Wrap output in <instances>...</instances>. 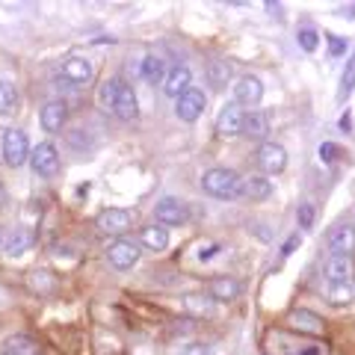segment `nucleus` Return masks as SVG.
<instances>
[{"instance_id": "nucleus-1", "label": "nucleus", "mask_w": 355, "mask_h": 355, "mask_svg": "<svg viewBox=\"0 0 355 355\" xmlns=\"http://www.w3.org/2000/svg\"><path fill=\"white\" fill-rule=\"evenodd\" d=\"M240 184L243 178L234 172V169H207L202 175V187L207 196L214 198H240Z\"/></svg>"}, {"instance_id": "nucleus-2", "label": "nucleus", "mask_w": 355, "mask_h": 355, "mask_svg": "<svg viewBox=\"0 0 355 355\" xmlns=\"http://www.w3.org/2000/svg\"><path fill=\"white\" fill-rule=\"evenodd\" d=\"M0 151H3L6 166H12V169H18V166L30 157L27 133H24V130H18V128L3 130V139H0Z\"/></svg>"}, {"instance_id": "nucleus-3", "label": "nucleus", "mask_w": 355, "mask_h": 355, "mask_svg": "<svg viewBox=\"0 0 355 355\" xmlns=\"http://www.w3.org/2000/svg\"><path fill=\"white\" fill-rule=\"evenodd\" d=\"M30 163H33V172L36 175L53 178L60 172V151L53 148V142H39L36 151L30 154Z\"/></svg>"}, {"instance_id": "nucleus-4", "label": "nucleus", "mask_w": 355, "mask_h": 355, "mask_svg": "<svg viewBox=\"0 0 355 355\" xmlns=\"http://www.w3.org/2000/svg\"><path fill=\"white\" fill-rule=\"evenodd\" d=\"M243 121H246L243 107L231 101V104H225V107L219 110V116H216V133H219V137H225V139L240 137V133H243Z\"/></svg>"}, {"instance_id": "nucleus-5", "label": "nucleus", "mask_w": 355, "mask_h": 355, "mask_svg": "<svg viewBox=\"0 0 355 355\" xmlns=\"http://www.w3.org/2000/svg\"><path fill=\"white\" fill-rule=\"evenodd\" d=\"M154 219L160 222V225H187V219H190V210L181 198H160V205L154 207Z\"/></svg>"}, {"instance_id": "nucleus-6", "label": "nucleus", "mask_w": 355, "mask_h": 355, "mask_svg": "<svg viewBox=\"0 0 355 355\" xmlns=\"http://www.w3.org/2000/svg\"><path fill=\"white\" fill-rule=\"evenodd\" d=\"M205 104H207L205 92H198V89H193V86H190L181 98H178L175 113H178V119H181V121H196V119H202Z\"/></svg>"}, {"instance_id": "nucleus-7", "label": "nucleus", "mask_w": 355, "mask_h": 355, "mask_svg": "<svg viewBox=\"0 0 355 355\" xmlns=\"http://www.w3.org/2000/svg\"><path fill=\"white\" fill-rule=\"evenodd\" d=\"M113 113L121 119V121H130L139 116V104H137V92H133V86L119 80V89H116V98H113Z\"/></svg>"}, {"instance_id": "nucleus-8", "label": "nucleus", "mask_w": 355, "mask_h": 355, "mask_svg": "<svg viewBox=\"0 0 355 355\" xmlns=\"http://www.w3.org/2000/svg\"><path fill=\"white\" fill-rule=\"evenodd\" d=\"M258 166L266 175H279L287 166V151L279 146V142H263L258 148Z\"/></svg>"}, {"instance_id": "nucleus-9", "label": "nucleus", "mask_w": 355, "mask_h": 355, "mask_svg": "<svg viewBox=\"0 0 355 355\" xmlns=\"http://www.w3.org/2000/svg\"><path fill=\"white\" fill-rule=\"evenodd\" d=\"M261 98H263V83L258 80V77H240V80L234 83V104L240 107H254V104H261Z\"/></svg>"}, {"instance_id": "nucleus-10", "label": "nucleus", "mask_w": 355, "mask_h": 355, "mask_svg": "<svg viewBox=\"0 0 355 355\" xmlns=\"http://www.w3.org/2000/svg\"><path fill=\"white\" fill-rule=\"evenodd\" d=\"M329 249L331 254H340V258H349L355 252V228L347 225V222H340L329 231Z\"/></svg>"}, {"instance_id": "nucleus-11", "label": "nucleus", "mask_w": 355, "mask_h": 355, "mask_svg": "<svg viewBox=\"0 0 355 355\" xmlns=\"http://www.w3.org/2000/svg\"><path fill=\"white\" fill-rule=\"evenodd\" d=\"M98 228L104 231V234H125V231L130 228V214L121 207H107L98 214Z\"/></svg>"}, {"instance_id": "nucleus-12", "label": "nucleus", "mask_w": 355, "mask_h": 355, "mask_svg": "<svg viewBox=\"0 0 355 355\" xmlns=\"http://www.w3.org/2000/svg\"><path fill=\"white\" fill-rule=\"evenodd\" d=\"M107 254H110V263H113L116 270H130V266L139 261V246L133 240H116Z\"/></svg>"}, {"instance_id": "nucleus-13", "label": "nucleus", "mask_w": 355, "mask_h": 355, "mask_svg": "<svg viewBox=\"0 0 355 355\" xmlns=\"http://www.w3.org/2000/svg\"><path fill=\"white\" fill-rule=\"evenodd\" d=\"M190 83H193V74H190V69H187V65H175V69L166 71L163 92L178 101V98H181V95L187 92V89H190Z\"/></svg>"}, {"instance_id": "nucleus-14", "label": "nucleus", "mask_w": 355, "mask_h": 355, "mask_svg": "<svg viewBox=\"0 0 355 355\" xmlns=\"http://www.w3.org/2000/svg\"><path fill=\"white\" fill-rule=\"evenodd\" d=\"M287 326L296 329V331H305V335H323V320H320L314 311H305V308L291 311Z\"/></svg>"}, {"instance_id": "nucleus-15", "label": "nucleus", "mask_w": 355, "mask_h": 355, "mask_svg": "<svg viewBox=\"0 0 355 355\" xmlns=\"http://www.w3.org/2000/svg\"><path fill=\"white\" fill-rule=\"evenodd\" d=\"M65 119H69V107H65L62 101H48V104L42 107V116H39L42 128L48 130V133H57V130H62Z\"/></svg>"}, {"instance_id": "nucleus-16", "label": "nucleus", "mask_w": 355, "mask_h": 355, "mask_svg": "<svg viewBox=\"0 0 355 355\" xmlns=\"http://www.w3.org/2000/svg\"><path fill=\"white\" fill-rule=\"evenodd\" d=\"M62 77L77 83V86H86L89 80H92V62L83 60V57H69L62 62Z\"/></svg>"}, {"instance_id": "nucleus-17", "label": "nucleus", "mask_w": 355, "mask_h": 355, "mask_svg": "<svg viewBox=\"0 0 355 355\" xmlns=\"http://www.w3.org/2000/svg\"><path fill=\"white\" fill-rule=\"evenodd\" d=\"M184 311L196 320H207L216 314V302L207 293H187L184 296Z\"/></svg>"}, {"instance_id": "nucleus-18", "label": "nucleus", "mask_w": 355, "mask_h": 355, "mask_svg": "<svg viewBox=\"0 0 355 355\" xmlns=\"http://www.w3.org/2000/svg\"><path fill=\"white\" fill-rule=\"evenodd\" d=\"M240 196L249 198V202H266L272 196V184L266 178H246L240 184Z\"/></svg>"}, {"instance_id": "nucleus-19", "label": "nucleus", "mask_w": 355, "mask_h": 355, "mask_svg": "<svg viewBox=\"0 0 355 355\" xmlns=\"http://www.w3.org/2000/svg\"><path fill=\"white\" fill-rule=\"evenodd\" d=\"M326 299L335 308H349L355 302V287H352V282H329Z\"/></svg>"}, {"instance_id": "nucleus-20", "label": "nucleus", "mask_w": 355, "mask_h": 355, "mask_svg": "<svg viewBox=\"0 0 355 355\" xmlns=\"http://www.w3.org/2000/svg\"><path fill=\"white\" fill-rule=\"evenodd\" d=\"M237 293H240V284L234 279H214L207 287V296L214 302H231V299H237Z\"/></svg>"}, {"instance_id": "nucleus-21", "label": "nucleus", "mask_w": 355, "mask_h": 355, "mask_svg": "<svg viewBox=\"0 0 355 355\" xmlns=\"http://www.w3.org/2000/svg\"><path fill=\"white\" fill-rule=\"evenodd\" d=\"M142 246L151 249V252H163L166 246H169V231H166L163 225L142 228Z\"/></svg>"}, {"instance_id": "nucleus-22", "label": "nucleus", "mask_w": 355, "mask_h": 355, "mask_svg": "<svg viewBox=\"0 0 355 355\" xmlns=\"http://www.w3.org/2000/svg\"><path fill=\"white\" fill-rule=\"evenodd\" d=\"M352 275V263L349 258H340V254H331L326 261V279L329 282H349Z\"/></svg>"}, {"instance_id": "nucleus-23", "label": "nucleus", "mask_w": 355, "mask_h": 355, "mask_svg": "<svg viewBox=\"0 0 355 355\" xmlns=\"http://www.w3.org/2000/svg\"><path fill=\"white\" fill-rule=\"evenodd\" d=\"M30 246H33V231L30 228H15L12 234H9V240H6V252L12 254V258H21Z\"/></svg>"}, {"instance_id": "nucleus-24", "label": "nucleus", "mask_w": 355, "mask_h": 355, "mask_svg": "<svg viewBox=\"0 0 355 355\" xmlns=\"http://www.w3.org/2000/svg\"><path fill=\"white\" fill-rule=\"evenodd\" d=\"M36 352H39V343L30 335H12L3 347V355H36Z\"/></svg>"}, {"instance_id": "nucleus-25", "label": "nucleus", "mask_w": 355, "mask_h": 355, "mask_svg": "<svg viewBox=\"0 0 355 355\" xmlns=\"http://www.w3.org/2000/svg\"><path fill=\"white\" fill-rule=\"evenodd\" d=\"M266 130H270V119H266V113H249L246 121H243V133H246L249 139H263Z\"/></svg>"}, {"instance_id": "nucleus-26", "label": "nucleus", "mask_w": 355, "mask_h": 355, "mask_svg": "<svg viewBox=\"0 0 355 355\" xmlns=\"http://www.w3.org/2000/svg\"><path fill=\"white\" fill-rule=\"evenodd\" d=\"M207 80H210V86H214V89H222V86L231 80V62L214 60V62L207 65Z\"/></svg>"}, {"instance_id": "nucleus-27", "label": "nucleus", "mask_w": 355, "mask_h": 355, "mask_svg": "<svg viewBox=\"0 0 355 355\" xmlns=\"http://www.w3.org/2000/svg\"><path fill=\"white\" fill-rule=\"evenodd\" d=\"M355 92V51L349 53L347 65H343V74H340V89H338V101L349 98Z\"/></svg>"}, {"instance_id": "nucleus-28", "label": "nucleus", "mask_w": 355, "mask_h": 355, "mask_svg": "<svg viewBox=\"0 0 355 355\" xmlns=\"http://www.w3.org/2000/svg\"><path fill=\"white\" fill-rule=\"evenodd\" d=\"M142 77L148 83H163L166 80V65L160 57H146L142 60Z\"/></svg>"}, {"instance_id": "nucleus-29", "label": "nucleus", "mask_w": 355, "mask_h": 355, "mask_svg": "<svg viewBox=\"0 0 355 355\" xmlns=\"http://www.w3.org/2000/svg\"><path fill=\"white\" fill-rule=\"evenodd\" d=\"M18 107V89L9 80H0V116H9Z\"/></svg>"}, {"instance_id": "nucleus-30", "label": "nucleus", "mask_w": 355, "mask_h": 355, "mask_svg": "<svg viewBox=\"0 0 355 355\" xmlns=\"http://www.w3.org/2000/svg\"><path fill=\"white\" fill-rule=\"evenodd\" d=\"M296 42H299V48H302V51H317V30H311V27H302V30H299L296 33Z\"/></svg>"}, {"instance_id": "nucleus-31", "label": "nucleus", "mask_w": 355, "mask_h": 355, "mask_svg": "<svg viewBox=\"0 0 355 355\" xmlns=\"http://www.w3.org/2000/svg\"><path fill=\"white\" fill-rule=\"evenodd\" d=\"M116 89H119V77H110V80L101 86V92H98V98H101V107H104V110H110V107H113Z\"/></svg>"}, {"instance_id": "nucleus-32", "label": "nucleus", "mask_w": 355, "mask_h": 355, "mask_svg": "<svg viewBox=\"0 0 355 355\" xmlns=\"http://www.w3.org/2000/svg\"><path fill=\"white\" fill-rule=\"evenodd\" d=\"M178 355H216L210 343H187V347L178 352Z\"/></svg>"}, {"instance_id": "nucleus-33", "label": "nucleus", "mask_w": 355, "mask_h": 355, "mask_svg": "<svg viewBox=\"0 0 355 355\" xmlns=\"http://www.w3.org/2000/svg\"><path fill=\"white\" fill-rule=\"evenodd\" d=\"M299 225H302V228L314 225V207H311V205H299Z\"/></svg>"}, {"instance_id": "nucleus-34", "label": "nucleus", "mask_w": 355, "mask_h": 355, "mask_svg": "<svg viewBox=\"0 0 355 355\" xmlns=\"http://www.w3.org/2000/svg\"><path fill=\"white\" fill-rule=\"evenodd\" d=\"M335 157H338V146H335V142H323V146H320V160L331 163Z\"/></svg>"}, {"instance_id": "nucleus-35", "label": "nucleus", "mask_w": 355, "mask_h": 355, "mask_svg": "<svg viewBox=\"0 0 355 355\" xmlns=\"http://www.w3.org/2000/svg\"><path fill=\"white\" fill-rule=\"evenodd\" d=\"M343 51H347V39H340V36H329V53H331V57H340Z\"/></svg>"}, {"instance_id": "nucleus-36", "label": "nucleus", "mask_w": 355, "mask_h": 355, "mask_svg": "<svg viewBox=\"0 0 355 355\" xmlns=\"http://www.w3.org/2000/svg\"><path fill=\"white\" fill-rule=\"evenodd\" d=\"M299 246H302V237H299V234H291V237L284 240V246H282V254L287 258V254H293V252H296Z\"/></svg>"}, {"instance_id": "nucleus-37", "label": "nucleus", "mask_w": 355, "mask_h": 355, "mask_svg": "<svg viewBox=\"0 0 355 355\" xmlns=\"http://www.w3.org/2000/svg\"><path fill=\"white\" fill-rule=\"evenodd\" d=\"M214 254H219V246H207L205 252H198V261H210Z\"/></svg>"}, {"instance_id": "nucleus-38", "label": "nucleus", "mask_w": 355, "mask_h": 355, "mask_svg": "<svg viewBox=\"0 0 355 355\" xmlns=\"http://www.w3.org/2000/svg\"><path fill=\"white\" fill-rule=\"evenodd\" d=\"M340 130H343V133H349V130H352V116H349V113H343V116H340Z\"/></svg>"}, {"instance_id": "nucleus-39", "label": "nucleus", "mask_w": 355, "mask_h": 355, "mask_svg": "<svg viewBox=\"0 0 355 355\" xmlns=\"http://www.w3.org/2000/svg\"><path fill=\"white\" fill-rule=\"evenodd\" d=\"M0 246H3V234H0Z\"/></svg>"}, {"instance_id": "nucleus-40", "label": "nucleus", "mask_w": 355, "mask_h": 355, "mask_svg": "<svg viewBox=\"0 0 355 355\" xmlns=\"http://www.w3.org/2000/svg\"><path fill=\"white\" fill-rule=\"evenodd\" d=\"M0 193H3V187H0Z\"/></svg>"}]
</instances>
